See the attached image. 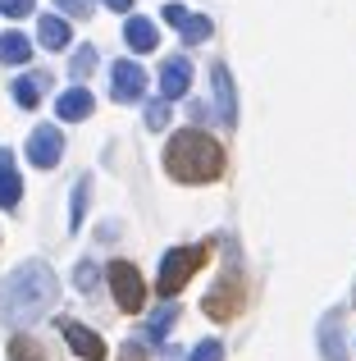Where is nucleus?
I'll use <instances>...</instances> for the list:
<instances>
[{"label": "nucleus", "instance_id": "obj_1", "mask_svg": "<svg viewBox=\"0 0 356 361\" xmlns=\"http://www.w3.org/2000/svg\"><path fill=\"white\" fill-rule=\"evenodd\" d=\"M55 293H60V283H55L51 265L23 261L0 283V320H9V325H32V320H42L46 311L55 307Z\"/></svg>", "mask_w": 356, "mask_h": 361}, {"label": "nucleus", "instance_id": "obj_2", "mask_svg": "<svg viewBox=\"0 0 356 361\" xmlns=\"http://www.w3.org/2000/svg\"><path fill=\"white\" fill-rule=\"evenodd\" d=\"M165 169L178 183H215L224 174V147L201 128H178L165 147Z\"/></svg>", "mask_w": 356, "mask_h": 361}, {"label": "nucleus", "instance_id": "obj_3", "mask_svg": "<svg viewBox=\"0 0 356 361\" xmlns=\"http://www.w3.org/2000/svg\"><path fill=\"white\" fill-rule=\"evenodd\" d=\"M205 256H210V247H170L160 256V279H155L160 298H178L187 288V279L205 265Z\"/></svg>", "mask_w": 356, "mask_h": 361}, {"label": "nucleus", "instance_id": "obj_4", "mask_svg": "<svg viewBox=\"0 0 356 361\" xmlns=\"http://www.w3.org/2000/svg\"><path fill=\"white\" fill-rule=\"evenodd\" d=\"M201 311L210 320H233L242 311V274H238V265H224V274H220V283H215L210 293L201 298Z\"/></svg>", "mask_w": 356, "mask_h": 361}, {"label": "nucleus", "instance_id": "obj_5", "mask_svg": "<svg viewBox=\"0 0 356 361\" xmlns=\"http://www.w3.org/2000/svg\"><path fill=\"white\" fill-rule=\"evenodd\" d=\"M106 279H110V293H115V307L128 311V316H137L142 302H146V283H142V274H137V265L133 261H115L106 270Z\"/></svg>", "mask_w": 356, "mask_h": 361}, {"label": "nucleus", "instance_id": "obj_6", "mask_svg": "<svg viewBox=\"0 0 356 361\" xmlns=\"http://www.w3.org/2000/svg\"><path fill=\"white\" fill-rule=\"evenodd\" d=\"M64 156V133L55 128V123H42V128L27 133V160H32L37 169H55Z\"/></svg>", "mask_w": 356, "mask_h": 361}, {"label": "nucleus", "instance_id": "obj_7", "mask_svg": "<svg viewBox=\"0 0 356 361\" xmlns=\"http://www.w3.org/2000/svg\"><path fill=\"white\" fill-rule=\"evenodd\" d=\"M160 18H165L170 27H178V37H183L187 46L205 42V37L215 32V23H210V18H205V14H192V9H187V5H178V0H170V5H165V14H160Z\"/></svg>", "mask_w": 356, "mask_h": 361}, {"label": "nucleus", "instance_id": "obj_8", "mask_svg": "<svg viewBox=\"0 0 356 361\" xmlns=\"http://www.w3.org/2000/svg\"><path fill=\"white\" fill-rule=\"evenodd\" d=\"M110 92H115V101H124V106H133V101L146 97V69L133 60H119L115 73H110Z\"/></svg>", "mask_w": 356, "mask_h": 361}, {"label": "nucleus", "instance_id": "obj_9", "mask_svg": "<svg viewBox=\"0 0 356 361\" xmlns=\"http://www.w3.org/2000/svg\"><path fill=\"white\" fill-rule=\"evenodd\" d=\"M187 87H192V60H187V55H170V60L160 64V101L187 97Z\"/></svg>", "mask_w": 356, "mask_h": 361}, {"label": "nucleus", "instance_id": "obj_10", "mask_svg": "<svg viewBox=\"0 0 356 361\" xmlns=\"http://www.w3.org/2000/svg\"><path fill=\"white\" fill-rule=\"evenodd\" d=\"M210 82H215V110H220V123L224 128H238V92H233V78L224 64L210 69Z\"/></svg>", "mask_w": 356, "mask_h": 361}, {"label": "nucleus", "instance_id": "obj_11", "mask_svg": "<svg viewBox=\"0 0 356 361\" xmlns=\"http://www.w3.org/2000/svg\"><path fill=\"white\" fill-rule=\"evenodd\" d=\"M64 338H69V348L78 353L82 361H101L106 357V343H101V334H91L87 325H78V320H64Z\"/></svg>", "mask_w": 356, "mask_h": 361}, {"label": "nucleus", "instance_id": "obj_12", "mask_svg": "<svg viewBox=\"0 0 356 361\" xmlns=\"http://www.w3.org/2000/svg\"><path fill=\"white\" fill-rule=\"evenodd\" d=\"M320 353L324 361H348V343H343V311H329L320 320Z\"/></svg>", "mask_w": 356, "mask_h": 361}, {"label": "nucleus", "instance_id": "obj_13", "mask_svg": "<svg viewBox=\"0 0 356 361\" xmlns=\"http://www.w3.org/2000/svg\"><path fill=\"white\" fill-rule=\"evenodd\" d=\"M18 202H23V183H18V169H14V151L0 147V206L18 211Z\"/></svg>", "mask_w": 356, "mask_h": 361}, {"label": "nucleus", "instance_id": "obj_14", "mask_svg": "<svg viewBox=\"0 0 356 361\" xmlns=\"http://www.w3.org/2000/svg\"><path fill=\"white\" fill-rule=\"evenodd\" d=\"M55 115H60L64 123L87 119V115H91V92H87V87H69V92H60V97H55Z\"/></svg>", "mask_w": 356, "mask_h": 361}, {"label": "nucleus", "instance_id": "obj_15", "mask_svg": "<svg viewBox=\"0 0 356 361\" xmlns=\"http://www.w3.org/2000/svg\"><path fill=\"white\" fill-rule=\"evenodd\" d=\"M124 42L133 46L137 55H146V51H155L160 32H155V23H151V18H137V14H128V23H124Z\"/></svg>", "mask_w": 356, "mask_h": 361}, {"label": "nucleus", "instance_id": "obj_16", "mask_svg": "<svg viewBox=\"0 0 356 361\" xmlns=\"http://www.w3.org/2000/svg\"><path fill=\"white\" fill-rule=\"evenodd\" d=\"M42 92H46V78H42V73H23V78H14L9 97H14L18 110H37V106H42Z\"/></svg>", "mask_w": 356, "mask_h": 361}, {"label": "nucleus", "instance_id": "obj_17", "mask_svg": "<svg viewBox=\"0 0 356 361\" xmlns=\"http://www.w3.org/2000/svg\"><path fill=\"white\" fill-rule=\"evenodd\" d=\"M37 37H42V46L46 51H64L69 46V18H55V14H46L42 23H37Z\"/></svg>", "mask_w": 356, "mask_h": 361}, {"label": "nucleus", "instance_id": "obj_18", "mask_svg": "<svg viewBox=\"0 0 356 361\" xmlns=\"http://www.w3.org/2000/svg\"><path fill=\"white\" fill-rule=\"evenodd\" d=\"M32 60V42L23 32H0V64H27Z\"/></svg>", "mask_w": 356, "mask_h": 361}, {"label": "nucleus", "instance_id": "obj_19", "mask_svg": "<svg viewBox=\"0 0 356 361\" xmlns=\"http://www.w3.org/2000/svg\"><path fill=\"white\" fill-rule=\"evenodd\" d=\"M87 197H91V178H78L73 206H69V229H82V220H87Z\"/></svg>", "mask_w": 356, "mask_h": 361}, {"label": "nucleus", "instance_id": "obj_20", "mask_svg": "<svg viewBox=\"0 0 356 361\" xmlns=\"http://www.w3.org/2000/svg\"><path fill=\"white\" fill-rule=\"evenodd\" d=\"M96 64H101V51L87 42V46H78V51H73V60H69V73H73V78H87V73L96 69Z\"/></svg>", "mask_w": 356, "mask_h": 361}, {"label": "nucleus", "instance_id": "obj_21", "mask_svg": "<svg viewBox=\"0 0 356 361\" xmlns=\"http://www.w3.org/2000/svg\"><path fill=\"white\" fill-rule=\"evenodd\" d=\"M174 320H178V307H160L151 316V325H146V338H151V343H165V334L174 329Z\"/></svg>", "mask_w": 356, "mask_h": 361}, {"label": "nucleus", "instance_id": "obj_22", "mask_svg": "<svg viewBox=\"0 0 356 361\" xmlns=\"http://www.w3.org/2000/svg\"><path fill=\"white\" fill-rule=\"evenodd\" d=\"M73 283H78V293H96L101 283V270L91 261H78V270H73Z\"/></svg>", "mask_w": 356, "mask_h": 361}, {"label": "nucleus", "instance_id": "obj_23", "mask_svg": "<svg viewBox=\"0 0 356 361\" xmlns=\"http://www.w3.org/2000/svg\"><path fill=\"white\" fill-rule=\"evenodd\" d=\"M146 128H170V101H151V106H146Z\"/></svg>", "mask_w": 356, "mask_h": 361}, {"label": "nucleus", "instance_id": "obj_24", "mask_svg": "<svg viewBox=\"0 0 356 361\" xmlns=\"http://www.w3.org/2000/svg\"><path fill=\"white\" fill-rule=\"evenodd\" d=\"M37 0H0V14L5 18H32Z\"/></svg>", "mask_w": 356, "mask_h": 361}, {"label": "nucleus", "instance_id": "obj_25", "mask_svg": "<svg viewBox=\"0 0 356 361\" xmlns=\"http://www.w3.org/2000/svg\"><path fill=\"white\" fill-rule=\"evenodd\" d=\"M192 361H224V343L220 338H205V343L192 348Z\"/></svg>", "mask_w": 356, "mask_h": 361}, {"label": "nucleus", "instance_id": "obj_26", "mask_svg": "<svg viewBox=\"0 0 356 361\" xmlns=\"http://www.w3.org/2000/svg\"><path fill=\"white\" fill-rule=\"evenodd\" d=\"M55 9L69 18H91V0H55Z\"/></svg>", "mask_w": 356, "mask_h": 361}, {"label": "nucleus", "instance_id": "obj_27", "mask_svg": "<svg viewBox=\"0 0 356 361\" xmlns=\"http://www.w3.org/2000/svg\"><path fill=\"white\" fill-rule=\"evenodd\" d=\"M9 357H14V361H42L37 343H27V338H14V343H9Z\"/></svg>", "mask_w": 356, "mask_h": 361}, {"label": "nucleus", "instance_id": "obj_28", "mask_svg": "<svg viewBox=\"0 0 356 361\" xmlns=\"http://www.w3.org/2000/svg\"><path fill=\"white\" fill-rule=\"evenodd\" d=\"M119 361H146L142 343H124V353H119Z\"/></svg>", "mask_w": 356, "mask_h": 361}, {"label": "nucleus", "instance_id": "obj_29", "mask_svg": "<svg viewBox=\"0 0 356 361\" xmlns=\"http://www.w3.org/2000/svg\"><path fill=\"white\" fill-rule=\"evenodd\" d=\"M110 9H115V14H128V9H133V0H106Z\"/></svg>", "mask_w": 356, "mask_h": 361}]
</instances>
